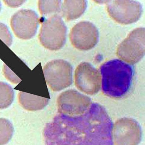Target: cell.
<instances>
[{
	"instance_id": "6da1fadb",
	"label": "cell",
	"mask_w": 145,
	"mask_h": 145,
	"mask_svg": "<svg viewBox=\"0 0 145 145\" xmlns=\"http://www.w3.org/2000/svg\"><path fill=\"white\" fill-rule=\"evenodd\" d=\"M113 123L105 108L92 103L84 114H59L46 125L45 145H113Z\"/></svg>"
},
{
	"instance_id": "7a4b0ae2",
	"label": "cell",
	"mask_w": 145,
	"mask_h": 145,
	"mask_svg": "<svg viewBox=\"0 0 145 145\" xmlns=\"http://www.w3.org/2000/svg\"><path fill=\"white\" fill-rule=\"evenodd\" d=\"M102 77V91L106 96L121 98L131 88L134 70L131 65L119 59L110 60L100 67Z\"/></svg>"
},
{
	"instance_id": "3957f363",
	"label": "cell",
	"mask_w": 145,
	"mask_h": 145,
	"mask_svg": "<svg viewBox=\"0 0 145 145\" xmlns=\"http://www.w3.org/2000/svg\"><path fill=\"white\" fill-rule=\"evenodd\" d=\"M67 33V28L61 17L56 14L44 21L39 34V40L46 48L58 50L65 44Z\"/></svg>"
},
{
	"instance_id": "277c9868",
	"label": "cell",
	"mask_w": 145,
	"mask_h": 145,
	"mask_svg": "<svg viewBox=\"0 0 145 145\" xmlns=\"http://www.w3.org/2000/svg\"><path fill=\"white\" fill-rule=\"evenodd\" d=\"M43 71L46 81L53 91H61L72 84V67L67 61H51L45 66Z\"/></svg>"
},
{
	"instance_id": "5b68a950",
	"label": "cell",
	"mask_w": 145,
	"mask_h": 145,
	"mask_svg": "<svg viewBox=\"0 0 145 145\" xmlns=\"http://www.w3.org/2000/svg\"><path fill=\"white\" fill-rule=\"evenodd\" d=\"M110 17L118 23L130 24L139 20L142 14V6L134 0H114L108 5Z\"/></svg>"
},
{
	"instance_id": "8992f818",
	"label": "cell",
	"mask_w": 145,
	"mask_h": 145,
	"mask_svg": "<svg viewBox=\"0 0 145 145\" xmlns=\"http://www.w3.org/2000/svg\"><path fill=\"white\" fill-rule=\"evenodd\" d=\"M92 104L91 99L75 89H70L61 93L57 98L59 114L77 116L84 114Z\"/></svg>"
},
{
	"instance_id": "52a82bcc",
	"label": "cell",
	"mask_w": 145,
	"mask_h": 145,
	"mask_svg": "<svg viewBox=\"0 0 145 145\" xmlns=\"http://www.w3.org/2000/svg\"><path fill=\"white\" fill-rule=\"evenodd\" d=\"M142 137L140 126L133 119L121 118L114 125L113 137L115 145H138Z\"/></svg>"
},
{
	"instance_id": "ba28073f",
	"label": "cell",
	"mask_w": 145,
	"mask_h": 145,
	"mask_svg": "<svg viewBox=\"0 0 145 145\" xmlns=\"http://www.w3.org/2000/svg\"><path fill=\"white\" fill-rule=\"evenodd\" d=\"M37 14L30 9H22L12 16L10 25L16 37L27 40L35 36L39 24Z\"/></svg>"
},
{
	"instance_id": "9c48e42d",
	"label": "cell",
	"mask_w": 145,
	"mask_h": 145,
	"mask_svg": "<svg viewBox=\"0 0 145 145\" xmlns=\"http://www.w3.org/2000/svg\"><path fill=\"white\" fill-rule=\"evenodd\" d=\"M70 40L76 48L88 50L95 47L99 41V33L96 26L88 21L76 24L71 30Z\"/></svg>"
},
{
	"instance_id": "30bf717a",
	"label": "cell",
	"mask_w": 145,
	"mask_h": 145,
	"mask_svg": "<svg viewBox=\"0 0 145 145\" xmlns=\"http://www.w3.org/2000/svg\"><path fill=\"white\" fill-rule=\"evenodd\" d=\"M75 83L81 92L88 95H95L101 89V75L90 63L82 62L76 70Z\"/></svg>"
},
{
	"instance_id": "8fae6325",
	"label": "cell",
	"mask_w": 145,
	"mask_h": 145,
	"mask_svg": "<svg viewBox=\"0 0 145 145\" xmlns=\"http://www.w3.org/2000/svg\"><path fill=\"white\" fill-rule=\"evenodd\" d=\"M87 6V0H64L63 14L67 21L74 20L84 14Z\"/></svg>"
},
{
	"instance_id": "7c38bea8",
	"label": "cell",
	"mask_w": 145,
	"mask_h": 145,
	"mask_svg": "<svg viewBox=\"0 0 145 145\" xmlns=\"http://www.w3.org/2000/svg\"><path fill=\"white\" fill-rule=\"evenodd\" d=\"M18 100L20 104L24 109L31 111L42 110L48 104L50 101L48 99L24 92H19Z\"/></svg>"
},
{
	"instance_id": "4fadbf2b",
	"label": "cell",
	"mask_w": 145,
	"mask_h": 145,
	"mask_svg": "<svg viewBox=\"0 0 145 145\" xmlns=\"http://www.w3.org/2000/svg\"><path fill=\"white\" fill-rule=\"evenodd\" d=\"M61 0H39L38 8L44 16H53L60 13L61 9Z\"/></svg>"
},
{
	"instance_id": "5bb4252c",
	"label": "cell",
	"mask_w": 145,
	"mask_h": 145,
	"mask_svg": "<svg viewBox=\"0 0 145 145\" xmlns=\"http://www.w3.org/2000/svg\"><path fill=\"white\" fill-rule=\"evenodd\" d=\"M14 92L10 85L0 82V110L10 106L14 100Z\"/></svg>"
},
{
	"instance_id": "9a60e30c",
	"label": "cell",
	"mask_w": 145,
	"mask_h": 145,
	"mask_svg": "<svg viewBox=\"0 0 145 145\" xmlns=\"http://www.w3.org/2000/svg\"><path fill=\"white\" fill-rule=\"evenodd\" d=\"M14 132L12 123L5 118H0V145H5L10 141Z\"/></svg>"
},
{
	"instance_id": "2e32d148",
	"label": "cell",
	"mask_w": 145,
	"mask_h": 145,
	"mask_svg": "<svg viewBox=\"0 0 145 145\" xmlns=\"http://www.w3.org/2000/svg\"><path fill=\"white\" fill-rule=\"evenodd\" d=\"M0 39L8 47L12 44V35L8 27L2 23H0Z\"/></svg>"
},
{
	"instance_id": "e0dca14e",
	"label": "cell",
	"mask_w": 145,
	"mask_h": 145,
	"mask_svg": "<svg viewBox=\"0 0 145 145\" xmlns=\"http://www.w3.org/2000/svg\"><path fill=\"white\" fill-rule=\"evenodd\" d=\"M7 5L10 8H18L24 4L26 0H3Z\"/></svg>"
},
{
	"instance_id": "ac0fdd59",
	"label": "cell",
	"mask_w": 145,
	"mask_h": 145,
	"mask_svg": "<svg viewBox=\"0 0 145 145\" xmlns=\"http://www.w3.org/2000/svg\"><path fill=\"white\" fill-rule=\"evenodd\" d=\"M94 2L100 5L106 4L109 3L111 0H93Z\"/></svg>"
},
{
	"instance_id": "d6986e66",
	"label": "cell",
	"mask_w": 145,
	"mask_h": 145,
	"mask_svg": "<svg viewBox=\"0 0 145 145\" xmlns=\"http://www.w3.org/2000/svg\"><path fill=\"white\" fill-rule=\"evenodd\" d=\"M1 2H0V11H1Z\"/></svg>"
}]
</instances>
